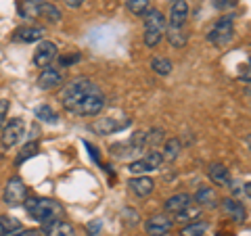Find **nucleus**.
I'll return each instance as SVG.
<instances>
[{
    "label": "nucleus",
    "mask_w": 251,
    "mask_h": 236,
    "mask_svg": "<svg viewBox=\"0 0 251 236\" xmlns=\"http://www.w3.org/2000/svg\"><path fill=\"white\" fill-rule=\"evenodd\" d=\"M161 163H163V157H161L159 151H149L145 157L132 161L128 165V171L130 174H134V176H147V174H151V171L159 169Z\"/></svg>",
    "instance_id": "nucleus-6"
},
{
    "label": "nucleus",
    "mask_w": 251,
    "mask_h": 236,
    "mask_svg": "<svg viewBox=\"0 0 251 236\" xmlns=\"http://www.w3.org/2000/svg\"><path fill=\"white\" fill-rule=\"evenodd\" d=\"M166 27L168 21L163 17V13L159 9H151L145 13V36L143 40L149 48H155L163 38H166Z\"/></svg>",
    "instance_id": "nucleus-3"
},
{
    "label": "nucleus",
    "mask_w": 251,
    "mask_h": 236,
    "mask_svg": "<svg viewBox=\"0 0 251 236\" xmlns=\"http://www.w3.org/2000/svg\"><path fill=\"white\" fill-rule=\"evenodd\" d=\"M100 228H103L100 219H94V222H88V226H86V232H88V236H99Z\"/></svg>",
    "instance_id": "nucleus-37"
},
{
    "label": "nucleus",
    "mask_w": 251,
    "mask_h": 236,
    "mask_svg": "<svg viewBox=\"0 0 251 236\" xmlns=\"http://www.w3.org/2000/svg\"><path fill=\"white\" fill-rule=\"evenodd\" d=\"M178 155H180V140L178 138L166 140V142H163V153H161L163 161H174Z\"/></svg>",
    "instance_id": "nucleus-24"
},
{
    "label": "nucleus",
    "mask_w": 251,
    "mask_h": 236,
    "mask_svg": "<svg viewBox=\"0 0 251 236\" xmlns=\"http://www.w3.org/2000/svg\"><path fill=\"white\" fill-rule=\"evenodd\" d=\"M166 36H168V42L176 48H182V46L188 42V34L184 27H166Z\"/></svg>",
    "instance_id": "nucleus-21"
},
{
    "label": "nucleus",
    "mask_w": 251,
    "mask_h": 236,
    "mask_svg": "<svg viewBox=\"0 0 251 236\" xmlns=\"http://www.w3.org/2000/svg\"><path fill=\"white\" fill-rule=\"evenodd\" d=\"M57 59V44L49 40H40L38 48L34 50V63L38 67H50V63Z\"/></svg>",
    "instance_id": "nucleus-10"
},
{
    "label": "nucleus",
    "mask_w": 251,
    "mask_h": 236,
    "mask_svg": "<svg viewBox=\"0 0 251 236\" xmlns=\"http://www.w3.org/2000/svg\"><path fill=\"white\" fill-rule=\"evenodd\" d=\"M9 236H44V232L38 230V228H25V230H17Z\"/></svg>",
    "instance_id": "nucleus-36"
},
{
    "label": "nucleus",
    "mask_w": 251,
    "mask_h": 236,
    "mask_svg": "<svg viewBox=\"0 0 251 236\" xmlns=\"http://www.w3.org/2000/svg\"><path fill=\"white\" fill-rule=\"evenodd\" d=\"M84 0H65V4L67 6H72V9H77V6H82Z\"/></svg>",
    "instance_id": "nucleus-39"
},
{
    "label": "nucleus",
    "mask_w": 251,
    "mask_h": 236,
    "mask_svg": "<svg viewBox=\"0 0 251 236\" xmlns=\"http://www.w3.org/2000/svg\"><path fill=\"white\" fill-rule=\"evenodd\" d=\"M36 117H38L40 121H44V123H57V121H59L57 111H54L52 107H49V105L36 107Z\"/></svg>",
    "instance_id": "nucleus-26"
},
{
    "label": "nucleus",
    "mask_w": 251,
    "mask_h": 236,
    "mask_svg": "<svg viewBox=\"0 0 251 236\" xmlns=\"http://www.w3.org/2000/svg\"><path fill=\"white\" fill-rule=\"evenodd\" d=\"M166 142V138H163V130H151L147 134V146H151V151H157V146H161Z\"/></svg>",
    "instance_id": "nucleus-30"
},
{
    "label": "nucleus",
    "mask_w": 251,
    "mask_h": 236,
    "mask_svg": "<svg viewBox=\"0 0 251 236\" xmlns=\"http://www.w3.org/2000/svg\"><path fill=\"white\" fill-rule=\"evenodd\" d=\"M176 217V222H195L199 217V209H193V207H186L184 211H180Z\"/></svg>",
    "instance_id": "nucleus-31"
},
{
    "label": "nucleus",
    "mask_w": 251,
    "mask_h": 236,
    "mask_svg": "<svg viewBox=\"0 0 251 236\" xmlns=\"http://www.w3.org/2000/svg\"><path fill=\"white\" fill-rule=\"evenodd\" d=\"M61 105L72 115L94 117L105 109V94L88 77H77L61 90Z\"/></svg>",
    "instance_id": "nucleus-1"
},
{
    "label": "nucleus",
    "mask_w": 251,
    "mask_h": 236,
    "mask_svg": "<svg viewBox=\"0 0 251 236\" xmlns=\"http://www.w3.org/2000/svg\"><path fill=\"white\" fill-rule=\"evenodd\" d=\"M186 19H188V2L186 0H174L170 6V19H166L168 25L170 27H184Z\"/></svg>",
    "instance_id": "nucleus-13"
},
{
    "label": "nucleus",
    "mask_w": 251,
    "mask_h": 236,
    "mask_svg": "<svg viewBox=\"0 0 251 236\" xmlns=\"http://www.w3.org/2000/svg\"><path fill=\"white\" fill-rule=\"evenodd\" d=\"M25 121L21 119V117H13V119H6L4 128H2V136H0V140H2V146L4 148H11L19 142V140L23 138V134H25Z\"/></svg>",
    "instance_id": "nucleus-7"
},
{
    "label": "nucleus",
    "mask_w": 251,
    "mask_h": 236,
    "mask_svg": "<svg viewBox=\"0 0 251 236\" xmlns=\"http://www.w3.org/2000/svg\"><path fill=\"white\" fill-rule=\"evenodd\" d=\"M207 232V226L203 222H193L182 228V232H180V236H205Z\"/></svg>",
    "instance_id": "nucleus-28"
},
{
    "label": "nucleus",
    "mask_w": 251,
    "mask_h": 236,
    "mask_svg": "<svg viewBox=\"0 0 251 236\" xmlns=\"http://www.w3.org/2000/svg\"><path fill=\"white\" fill-rule=\"evenodd\" d=\"M44 236H77L75 228L69 222H63V219H54V222H49L42 226Z\"/></svg>",
    "instance_id": "nucleus-16"
},
{
    "label": "nucleus",
    "mask_w": 251,
    "mask_h": 236,
    "mask_svg": "<svg viewBox=\"0 0 251 236\" xmlns=\"http://www.w3.org/2000/svg\"><path fill=\"white\" fill-rule=\"evenodd\" d=\"M86 148L90 151V159L94 161V163H100V159H99V151H97V146H92L90 142H86Z\"/></svg>",
    "instance_id": "nucleus-38"
},
{
    "label": "nucleus",
    "mask_w": 251,
    "mask_h": 236,
    "mask_svg": "<svg viewBox=\"0 0 251 236\" xmlns=\"http://www.w3.org/2000/svg\"><path fill=\"white\" fill-rule=\"evenodd\" d=\"M38 153H40V144H38V142H27L25 146L21 148V153L17 155V159H15V165H23L27 159L36 157Z\"/></svg>",
    "instance_id": "nucleus-25"
},
{
    "label": "nucleus",
    "mask_w": 251,
    "mask_h": 236,
    "mask_svg": "<svg viewBox=\"0 0 251 236\" xmlns=\"http://www.w3.org/2000/svg\"><path fill=\"white\" fill-rule=\"evenodd\" d=\"M211 4H214V9H218V11H228L237 4V0H211Z\"/></svg>",
    "instance_id": "nucleus-34"
},
{
    "label": "nucleus",
    "mask_w": 251,
    "mask_h": 236,
    "mask_svg": "<svg viewBox=\"0 0 251 236\" xmlns=\"http://www.w3.org/2000/svg\"><path fill=\"white\" fill-rule=\"evenodd\" d=\"M130 123V119H115V117H103V119H97L92 123V132L99 134V136H109V134H115L124 130L126 125Z\"/></svg>",
    "instance_id": "nucleus-12"
},
{
    "label": "nucleus",
    "mask_w": 251,
    "mask_h": 236,
    "mask_svg": "<svg viewBox=\"0 0 251 236\" xmlns=\"http://www.w3.org/2000/svg\"><path fill=\"white\" fill-rule=\"evenodd\" d=\"M151 69H153L157 75H168L172 69H174V65H172V61L166 59V57H153V61H151Z\"/></svg>",
    "instance_id": "nucleus-27"
},
{
    "label": "nucleus",
    "mask_w": 251,
    "mask_h": 236,
    "mask_svg": "<svg viewBox=\"0 0 251 236\" xmlns=\"http://www.w3.org/2000/svg\"><path fill=\"white\" fill-rule=\"evenodd\" d=\"M232 40H234V21L230 15H224V17H220L214 25L209 27L207 42L218 46V48H224V46H228Z\"/></svg>",
    "instance_id": "nucleus-5"
},
{
    "label": "nucleus",
    "mask_w": 251,
    "mask_h": 236,
    "mask_svg": "<svg viewBox=\"0 0 251 236\" xmlns=\"http://www.w3.org/2000/svg\"><path fill=\"white\" fill-rule=\"evenodd\" d=\"M80 61V54L72 52V54H65V57H59V67H67V65H74V63Z\"/></svg>",
    "instance_id": "nucleus-35"
},
{
    "label": "nucleus",
    "mask_w": 251,
    "mask_h": 236,
    "mask_svg": "<svg viewBox=\"0 0 251 236\" xmlns=\"http://www.w3.org/2000/svg\"><path fill=\"white\" fill-rule=\"evenodd\" d=\"M149 2L151 0H126V6H128V11L132 13V15H145L147 11H149Z\"/></svg>",
    "instance_id": "nucleus-29"
},
{
    "label": "nucleus",
    "mask_w": 251,
    "mask_h": 236,
    "mask_svg": "<svg viewBox=\"0 0 251 236\" xmlns=\"http://www.w3.org/2000/svg\"><path fill=\"white\" fill-rule=\"evenodd\" d=\"M44 34H46V27H42V25H21L13 31V40L23 42V44H31V42H40Z\"/></svg>",
    "instance_id": "nucleus-11"
},
{
    "label": "nucleus",
    "mask_w": 251,
    "mask_h": 236,
    "mask_svg": "<svg viewBox=\"0 0 251 236\" xmlns=\"http://www.w3.org/2000/svg\"><path fill=\"white\" fill-rule=\"evenodd\" d=\"M243 71H241V77H245V84H249V65H245V67H241Z\"/></svg>",
    "instance_id": "nucleus-40"
},
{
    "label": "nucleus",
    "mask_w": 251,
    "mask_h": 236,
    "mask_svg": "<svg viewBox=\"0 0 251 236\" xmlns=\"http://www.w3.org/2000/svg\"><path fill=\"white\" fill-rule=\"evenodd\" d=\"M128 188H130L132 194H136L143 199V196H149L155 190V182L149 176H134V178L128 180Z\"/></svg>",
    "instance_id": "nucleus-15"
},
{
    "label": "nucleus",
    "mask_w": 251,
    "mask_h": 236,
    "mask_svg": "<svg viewBox=\"0 0 251 236\" xmlns=\"http://www.w3.org/2000/svg\"><path fill=\"white\" fill-rule=\"evenodd\" d=\"M191 199L201 207H214L216 205V192L211 186H199L195 196H191Z\"/></svg>",
    "instance_id": "nucleus-20"
},
{
    "label": "nucleus",
    "mask_w": 251,
    "mask_h": 236,
    "mask_svg": "<svg viewBox=\"0 0 251 236\" xmlns=\"http://www.w3.org/2000/svg\"><path fill=\"white\" fill-rule=\"evenodd\" d=\"M222 211L226 215H228L230 219H234V222H245L247 219V211H245V205H243L241 201L237 199H224L222 201Z\"/></svg>",
    "instance_id": "nucleus-18"
},
{
    "label": "nucleus",
    "mask_w": 251,
    "mask_h": 236,
    "mask_svg": "<svg viewBox=\"0 0 251 236\" xmlns=\"http://www.w3.org/2000/svg\"><path fill=\"white\" fill-rule=\"evenodd\" d=\"M230 190H232V199L237 201H249L251 199V188H249V182H241V180H234V182H230Z\"/></svg>",
    "instance_id": "nucleus-22"
},
{
    "label": "nucleus",
    "mask_w": 251,
    "mask_h": 236,
    "mask_svg": "<svg viewBox=\"0 0 251 236\" xmlns=\"http://www.w3.org/2000/svg\"><path fill=\"white\" fill-rule=\"evenodd\" d=\"M9 109H11V105H9V100H0V132H2V128H4V123H6V119H9Z\"/></svg>",
    "instance_id": "nucleus-33"
},
{
    "label": "nucleus",
    "mask_w": 251,
    "mask_h": 236,
    "mask_svg": "<svg viewBox=\"0 0 251 236\" xmlns=\"http://www.w3.org/2000/svg\"><path fill=\"white\" fill-rule=\"evenodd\" d=\"M207 176H209V180L214 184H218V186H230V182H232V178H230V171L226 169V165H222V163H209V167H207Z\"/></svg>",
    "instance_id": "nucleus-17"
},
{
    "label": "nucleus",
    "mask_w": 251,
    "mask_h": 236,
    "mask_svg": "<svg viewBox=\"0 0 251 236\" xmlns=\"http://www.w3.org/2000/svg\"><path fill=\"white\" fill-rule=\"evenodd\" d=\"M172 219L170 215L166 213H157V215H151L145 222V232L147 236H166L170 230H172Z\"/></svg>",
    "instance_id": "nucleus-9"
},
{
    "label": "nucleus",
    "mask_w": 251,
    "mask_h": 236,
    "mask_svg": "<svg viewBox=\"0 0 251 236\" xmlns=\"http://www.w3.org/2000/svg\"><path fill=\"white\" fill-rule=\"evenodd\" d=\"M25 203V211L36 219L40 222L42 226L49 224V222H54L59 219L61 213H63V207L61 203L52 201V199H40V196H29V199L23 201Z\"/></svg>",
    "instance_id": "nucleus-2"
},
{
    "label": "nucleus",
    "mask_w": 251,
    "mask_h": 236,
    "mask_svg": "<svg viewBox=\"0 0 251 236\" xmlns=\"http://www.w3.org/2000/svg\"><path fill=\"white\" fill-rule=\"evenodd\" d=\"M122 217H124V224H128V226H136L138 219H140V215L136 213V211L134 209H128V207L122 211Z\"/></svg>",
    "instance_id": "nucleus-32"
},
{
    "label": "nucleus",
    "mask_w": 251,
    "mask_h": 236,
    "mask_svg": "<svg viewBox=\"0 0 251 236\" xmlns=\"http://www.w3.org/2000/svg\"><path fill=\"white\" fill-rule=\"evenodd\" d=\"M21 230V224L17 217L13 215H0V236H9L13 232Z\"/></svg>",
    "instance_id": "nucleus-23"
},
{
    "label": "nucleus",
    "mask_w": 251,
    "mask_h": 236,
    "mask_svg": "<svg viewBox=\"0 0 251 236\" xmlns=\"http://www.w3.org/2000/svg\"><path fill=\"white\" fill-rule=\"evenodd\" d=\"M27 199V186L21 178H11L4 186V203L9 207H19L23 201Z\"/></svg>",
    "instance_id": "nucleus-8"
},
{
    "label": "nucleus",
    "mask_w": 251,
    "mask_h": 236,
    "mask_svg": "<svg viewBox=\"0 0 251 236\" xmlns=\"http://www.w3.org/2000/svg\"><path fill=\"white\" fill-rule=\"evenodd\" d=\"M191 203H193L191 194H188V192H178V194L170 196V199L166 201V211H168V213H172V215H178L180 211H184L186 207H191Z\"/></svg>",
    "instance_id": "nucleus-19"
},
{
    "label": "nucleus",
    "mask_w": 251,
    "mask_h": 236,
    "mask_svg": "<svg viewBox=\"0 0 251 236\" xmlns=\"http://www.w3.org/2000/svg\"><path fill=\"white\" fill-rule=\"evenodd\" d=\"M21 15L31 19H46L50 23L61 21V11L52 2H46V0H23Z\"/></svg>",
    "instance_id": "nucleus-4"
},
{
    "label": "nucleus",
    "mask_w": 251,
    "mask_h": 236,
    "mask_svg": "<svg viewBox=\"0 0 251 236\" xmlns=\"http://www.w3.org/2000/svg\"><path fill=\"white\" fill-rule=\"evenodd\" d=\"M61 84H63V73L59 71L57 67H44L42 73L38 75V88H40V90L59 88Z\"/></svg>",
    "instance_id": "nucleus-14"
}]
</instances>
